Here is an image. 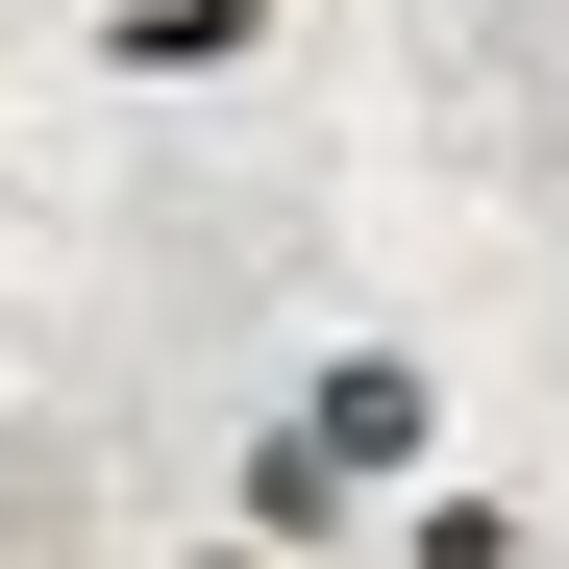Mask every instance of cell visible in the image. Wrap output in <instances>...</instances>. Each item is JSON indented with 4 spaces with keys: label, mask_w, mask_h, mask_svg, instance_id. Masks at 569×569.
I'll use <instances>...</instances> for the list:
<instances>
[{
    "label": "cell",
    "mask_w": 569,
    "mask_h": 569,
    "mask_svg": "<svg viewBox=\"0 0 569 569\" xmlns=\"http://www.w3.org/2000/svg\"><path fill=\"white\" fill-rule=\"evenodd\" d=\"M298 446L347 470V496H397V470L446 446V371H421V347H322V371H298Z\"/></svg>",
    "instance_id": "obj_1"
},
{
    "label": "cell",
    "mask_w": 569,
    "mask_h": 569,
    "mask_svg": "<svg viewBox=\"0 0 569 569\" xmlns=\"http://www.w3.org/2000/svg\"><path fill=\"white\" fill-rule=\"evenodd\" d=\"M74 26H100V74L199 100V74H272V26H298V0H74Z\"/></svg>",
    "instance_id": "obj_2"
},
{
    "label": "cell",
    "mask_w": 569,
    "mask_h": 569,
    "mask_svg": "<svg viewBox=\"0 0 569 569\" xmlns=\"http://www.w3.org/2000/svg\"><path fill=\"white\" fill-rule=\"evenodd\" d=\"M223 520H248V545H298V569H322V545H347L371 496H347V470H322L298 421H248V470H223Z\"/></svg>",
    "instance_id": "obj_3"
},
{
    "label": "cell",
    "mask_w": 569,
    "mask_h": 569,
    "mask_svg": "<svg viewBox=\"0 0 569 569\" xmlns=\"http://www.w3.org/2000/svg\"><path fill=\"white\" fill-rule=\"evenodd\" d=\"M397 569H545L520 496H446V470H397Z\"/></svg>",
    "instance_id": "obj_4"
},
{
    "label": "cell",
    "mask_w": 569,
    "mask_h": 569,
    "mask_svg": "<svg viewBox=\"0 0 569 569\" xmlns=\"http://www.w3.org/2000/svg\"><path fill=\"white\" fill-rule=\"evenodd\" d=\"M199 569H298V545H248V520H223V545H199Z\"/></svg>",
    "instance_id": "obj_5"
},
{
    "label": "cell",
    "mask_w": 569,
    "mask_h": 569,
    "mask_svg": "<svg viewBox=\"0 0 569 569\" xmlns=\"http://www.w3.org/2000/svg\"><path fill=\"white\" fill-rule=\"evenodd\" d=\"M545 50H569V0H545Z\"/></svg>",
    "instance_id": "obj_6"
}]
</instances>
